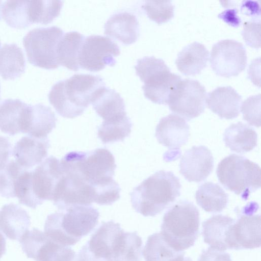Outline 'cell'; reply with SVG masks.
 <instances>
[{"instance_id":"obj_15","label":"cell","mask_w":261,"mask_h":261,"mask_svg":"<svg viewBox=\"0 0 261 261\" xmlns=\"http://www.w3.org/2000/svg\"><path fill=\"white\" fill-rule=\"evenodd\" d=\"M214 159L206 146H194L186 150L179 163V171L190 182H199L205 180L214 168Z\"/></svg>"},{"instance_id":"obj_41","label":"cell","mask_w":261,"mask_h":261,"mask_svg":"<svg viewBox=\"0 0 261 261\" xmlns=\"http://www.w3.org/2000/svg\"><path fill=\"white\" fill-rule=\"evenodd\" d=\"M259 5L257 2L255 1H243L241 7V12L253 18L260 17Z\"/></svg>"},{"instance_id":"obj_36","label":"cell","mask_w":261,"mask_h":261,"mask_svg":"<svg viewBox=\"0 0 261 261\" xmlns=\"http://www.w3.org/2000/svg\"><path fill=\"white\" fill-rule=\"evenodd\" d=\"M174 7L171 1H145L142 6L147 16L158 24L173 17Z\"/></svg>"},{"instance_id":"obj_28","label":"cell","mask_w":261,"mask_h":261,"mask_svg":"<svg viewBox=\"0 0 261 261\" xmlns=\"http://www.w3.org/2000/svg\"><path fill=\"white\" fill-rule=\"evenodd\" d=\"M25 60L21 48L15 43H6L0 49V75L5 80H14L24 71Z\"/></svg>"},{"instance_id":"obj_20","label":"cell","mask_w":261,"mask_h":261,"mask_svg":"<svg viewBox=\"0 0 261 261\" xmlns=\"http://www.w3.org/2000/svg\"><path fill=\"white\" fill-rule=\"evenodd\" d=\"M242 96L232 87H218L210 92L206 98L207 107L221 118L232 119L238 117Z\"/></svg>"},{"instance_id":"obj_40","label":"cell","mask_w":261,"mask_h":261,"mask_svg":"<svg viewBox=\"0 0 261 261\" xmlns=\"http://www.w3.org/2000/svg\"><path fill=\"white\" fill-rule=\"evenodd\" d=\"M11 148L9 140L6 137L0 136V170H2L8 163Z\"/></svg>"},{"instance_id":"obj_4","label":"cell","mask_w":261,"mask_h":261,"mask_svg":"<svg viewBox=\"0 0 261 261\" xmlns=\"http://www.w3.org/2000/svg\"><path fill=\"white\" fill-rule=\"evenodd\" d=\"M63 175L60 161L50 156L34 170L21 173L16 185L15 196L19 203L35 209L44 200H53Z\"/></svg>"},{"instance_id":"obj_42","label":"cell","mask_w":261,"mask_h":261,"mask_svg":"<svg viewBox=\"0 0 261 261\" xmlns=\"http://www.w3.org/2000/svg\"><path fill=\"white\" fill-rule=\"evenodd\" d=\"M236 9H229L225 10L218 16L232 26H239L241 22L240 19L237 15Z\"/></svg>"},{"instance_id":"obj_5","label":"cell","mask_w":261,"mask_h":261,"mask_svg":"<svg viewBox=\"0 0 261 261\" xmlns=\"http://www.w3.org/2000/svg\"><path fill=\"white\" fill-rule=\"evenodd\" d=\"M199 212L187 200L178 201L164 214L161 233L174 250L183 251L193 246L199 234Z\"/></svg>"},{"instance_id":"obj_33","label":"cell","mask_w":261,"mask_h":261,"mask_svg":"<svg viewBox=\"0 0 261 261\" xmlns=\"http://www.w3.org/2000/svg\"><path fill=\"white\" fill-rule=\"evenodd\" d=\"M2 9L4 19L11 27L23 28L32 24L30 1H6Z\"/></svg>"},{"instance_id":"obj_10","label":"cell","mask_w":261,"mask_h":261,"mask_svg":"<svg viewBox=\"0 0 261 261\" xmlns=\"http://www.w3.org/2000/svg\"><path fill=\"white\" fill-rule=\"evenodd\" d=\"M206 92L196 80H181L171 92L167 102L170 110L187 120L198 117L204 111Z\"/></svg>"},{"instance_id":"obj_17","label":"cell","mask_w":261,"mask_h":261,"mask_svg":"<svg viewBox=\"0 0 261 261\" xmlns=\"http://www.w3.org/2000/svg\"><path fill=\"white\" fill-rule=\"evenodd\" d=\"M190 135L187 121L174 114L162 118L155 129V136L159 143L169 149H178L186 144Z\"/></svg>"},{"instance_id":"obj_43","label":"cell","mask_w":261,"mask_h":261,"mask_svg":"<svg viewBox=\"0 0 261 261\" xmlns=\"http://www.w3.org/2000/svg\"><path fill=\"white\" fill-rule=\"evenodd\" d=\"M75 261H108L95 258L92 256L84 246L79 252Z\"/></svg>"},{"instance_id":"obj_1","label":"cell","mask_w":261,"mask_h":261,"mask_svg":"<svg viewBox=\"0 0 261 261\" xmlns=\"http://www.w3.org/2000/svg\"><path fill=\"white\" fill-rule=\"evenodd\" d=\"M105 86L99 75L75 74L56 83L48 93V99L59 115L73 118L83 113Z\"/></svg>"},{"instance_id":"obj_8","label":"cell","mask_w":261,"mask_h":261,"mask_svg":"<svg viewBox=\"0 0 261 261\" xmlns=\"http://www.w3.org/2000/svg\"><path fill=\"white\" fill-rule=\"evenodd\" d=\"M135 69L144 83L142 88L145 96L158 104H167L172 91L181 80L171 72L163 60L153 56L139 59Z\"/></svg>"},{"instance_id":"obj_14","label":"cell","mask_w":261,"mask_h":261,"mask_svg":"<svg viewBox=\"0 0 261 261\" xmlns=\"http://www.w3.org/2000/svg\"><path fill=\"white\" fill-rule=\"evenodd\" d=\"M94 198L91 185L75 174L63 172L52 201L59 210L63 211L75 205H90L94 202Z\"/></svg>"},{"instance_id":"obj_38","label":"cell","mask_w":261,"mask_h":261,"mask_svg":"<svg viewBox=\"0 0 261 261\" xmlns=\"http://www.w3.org/2000/svg\"><path fill=\"white\" fill-rule=\"evenodd\" d=\"M260 19L252 18L243 24L242 35L246 43L252 47L258 48L260 46Z\"/></svg>"},{"instance_id":"obj_21","label":"cell","mask_w":261,"mask_h":261,"mask_svg":"<svg viewBox=\"0 0 261 261\" xmlns=\"http://www.w3.org/2000/svg\"><path fill=\"white\" fill-rule=\"evenodd\" d=\"M105 34L125 45L135 42L140 32L139 23L135 15L127 12L113 14L104 25Z\"/></svg>"},{"instance_id":"obj_47","label":"cell","mask_w":261,"mask_h":261,"mask_svg":"<svg viewBox=\"0 0 261 261\" xmlns=\"http://www.w3.org/2000/svg\"><path fill=\"white\" fill-rule=\"evenodd\" d=\"M0 46H1V42H0Z\"/></svg>"},{"instance_id":"obj_24","label":"cell","mask_w":261,"mask_h":261,"mask_svg":"<svg viewBox=\"0 0 261 261\" xmlns=\"http://www.w3.org/2000/svg\"><path fill=\"white\" fill-rule=\"evenodd\" d=\"M91 104L104 122L119 121L127 116L123 99L115 90L106 86L101 89Z\"/></svg>"},{"instance_id":"obj_29","label":"cell","mask_w":261,"mask_h":261,"mask_svg":"<svg viewBox=\"0 0 261 261\" xmlns=\"http://www.w3.org/2000/svg\"><path fill=\"white\" fill-rule=\"evenodd\" d=\"M85 37L76 31L65 33L57 49L58 61L67 68L73 71L80 69L78 57Z\"/></svg>"},{"instance_id":"obj_22","label":"cell","mask_w":261,"mask_h":261,"mask_svg":"<svg viewBox=\"0 0 261 261\" xmlns=\"http://www.w3.org/2000/svg\"><path fill=\"white\" fill-rule=\"evenodd\" d=\"M235 220L222 215H214L202 223L204 242L211 247L221 251L229 249L230 229Z\"/></svg>"},{"instance_id":"obj_11","label":"cell","mask_w":261,"mask_h":261,"mask_svg":"<svg viewBox=\"0 0 261 261\" xmlns=\"http://www.w3.org/2000/svg\"><path fill=\"white\" fill-rule=\"evenodd\" d=\"M19 241L27 257L36 261H73L75 256L68 246L55 242L36 228L27 231Z\"/></svg>"},{"instance_id":"obj_37","label":"cell","mask_w":261,"mask_h":261,"mask_svg":"<svg viewBox=\"0 0 261 261\" xmlns=\"http://www.w3.org/2000/svg\"><path fill=\"white\" fill-rule=\"evenodd\" d=\"M241 111L243 119L249 124L259 127L260 126V94L251 95L242 103Z\"/></svg>"},{"instance_id":"obj_18","label":"cell","mask_w":261,"mask_h":261,"mask_svg":"<svg viewBox=\"0 0 261 261\" xmlns=\"http://www.w3.org/2000/svg\"><path fill=\"white\" fill-rule=\"evenodd\" d=\"M30 105L18 99H7L0 104V130L10 136L25 133Z\"/></svg>"},{"instance_id":"obj_19","label":"cell","mask_w":261,"mask_h":261,"mask_svg":"<svg viewBox=\"0 0 261 261\" xmlns=\"http://www.w3.org/2000/svg\"><path fill=\"white\" fill-rule=\"evenodd\" d=\"M49 147L47 137L37 138L24 136L16 143L12 155L15 161L27 170L42 162L47 155Z\"/></svg>"},{"instance_id":"obj_39","label":"cell","mask_w":261,"mask_h":261,"mask_svg":"<svg viewBox=\"0 0 261 261\" xmlns=\"http://www.w3.org/2000/svg\"><path fill=\"white\" fill-rule=\"evenodd\" d=\"M198 261H232L230 255L224 251L209 247L203 250Z\"/></svg>"},{"instance_id":"obj_3","label":"cell","mask_w":261,"mask_h":261,"mask_svg":"<svg viewBox=\"0 0 261 261\" xmlns=\"http://www.w3.org/2000/svg\"><path fill=\"white\" fill-rule=\"evenodd\" d=\"M98 211L91 205H75L63 212L49 215L44 224V233L60 244L74 245L95 228Z\"/></svg>"},{"instance_id":"obj_46","label":"cell","mask_w":261,"mask_h":261,"mask_svg":"<svg viewBox=\"0 0 261 261\" xmlns=\"http://www.w3.org/2000/svg\"><path fill=\"white\" fill-rule=\"evenodd\" d=\"M2 1H0V19H1V9L2 6Z\"/></svg>"},{"instance_id":"obj_9","label":"cell","mask_w":261,"mask_h":261,"mask_svg":"<svg viewBox=\"0 0 261 261\" xmlns=\"http://www.w3.org/2000/svg\"><path fill=\"white\" fill-rule=\"evenodd\" d=\"M63 35V31L56 26L30 30L23 38L30 63L47 69L58 68L57 49Z\"/></svg>"},{"instance_id":"obj_16","label":"cell","mask_w":261,"mask_h":261,"mask_svg":"<svg viewBox=\"0 0 261 261\" xmlns=\"http://www.w3.org/2000/svg\"><path fill=\"white\" fill-rule=\"evenodd\" d=\"M260 216L246 213L232 226L229 238V249H254L260 246Z\"/></svg>"},{"instance_id":"obj_2","label":"cell","mask_w":261,"mask_h":261,"mask_svg":"<svg viewBox=\"0 0 261 261\" xmlns=\"http://www.w3.org/2000/svg\"><path fill=\"white\" fill-rule=\"evenodd\" d=\"M179 180L171 171L160 170L143 180L130 193L135 211L144 216L160 213L180 195Z\"/></svg>"},{"instance_id":"obj_23","label":"cell","mask_w":261,"mask_h":261,"mask_svg":"<svg viewBox=\"0 0 261 261\" xmlns=\"http://www.w3.org/2000/svg\"><path fill=\"white\" fill-rule=\"evenodd\" d=\"M30 217L20 206L5 204L0 210V230L10 240H19L28 230Z\"/></svg>"},{"instance_id":"obj_26","label":"cell","mask_w":261,"mask_h":261,"mask_svg":"<svg viewBox=\"0 0 261 261\" xmlns=\"http://www.w3.org/2000/svg\"><path fill=\"white\" fill-rule=\"evenodd\" d=\"M223 141L232 151L244 153L257 145V135L254 129L242 122L231 124L225 130Z\"/></svg>"},{"instance_id":"obj_30","label":"cell","mask_w":261,"mask_h":261,"mask_svg":"<svg viewBox=\"0 0 261 261\" xmlns=\"http://www.w3.org/2000/svg\"><path fill=\"white\" fill-rule=\"evenodd\" d=\"M57 120L56 115L50 107L41 103L31 105L27 134L37 138H46L56 127Z\"/></svg>"},{"instance_id":"obj_6","label":"cell","mask_w":261,"mask_h":261,"mask_svg":"<svg viewBox=\"0 0 261 261\" xmlns=\"http://www.w3.org/2000/svg\"><path fill=\"white\" fill-rule=\"evenodd\" d=\"M60 163L63 172L74 174L93 187L112 179L116 168L114 156L106 148L70 152Z\"/></svg>"},{"instance_id":"obj_31","label":"cell","mask_w":261,"mask_h":261,"mask_svg":"<svg viewBox=\"0 0 261 261\" xmlns=\"http://www.w3.org/2000/svg\"><path fill=\"white\" fill-rule=\"evenodd\" d=\"M197 203L205 212H221L227 206L228 196L217 184L206 182L202 184L195 193Z\"/></svg>"},{"instance_id":"obj_27","label":"cell","mask_w":261,"mask_h":261,"mask_svg":"<svg viewBox=\"0 0 261 261\" xmlns=\"http://www.w3.org/2000/svg\"><path fill=\"white\" fill-rule=\"evenodd\" d=\"M142 246V239L137 232L122 229L113 243V261H141Z\"/></svg>"},{"instance_id":"obj_7","label":"cell","mask_w":261,"mask_h":261,"mask_svg":"<svg viewBox=\"0 0 261 261\" xmlns=\"http://www.w3.org/2000/svg\"><path fill=\"white\" fill-rule=\"evenodd\" d=\"M220 182L244 200L260 187V168L246 158L231 154L220 161L216 170Z\"/></svg>"},{"instance_id":"obj_32","label":"cell","mask_w":261,"mask_h":261,"mask_svg":"<svg viewBox=\"0 0 261 261\" xmlns=\"http://www.w3.org/2000/svg\"><path fill=\"white\" fill-rule=\"evenodd\" d=\"M185 254L171 248L160 232L148 237L142 252L145 261H182Z\"/></svg>"},{"instance_id":"obj_45","label":"cell","mask_w":261,"mask_h":261,"mask_svg":"<svg viewBox=\"0 0 261 261\" xmlns=\"http://www.w3.org/2000/svg\"><path fill=\"white\" fill-rule=\"evenodd\" d=\"M182 261H193L192 259L189 257H184Z\"/></svg>"},{"instance_id":"obj_44","label":"cell","mask_w":261,"mask_h":261,"mask_svg":"<svg viewBox=\"0 0 261 261\" xmlns=\"http://www.w3.org/2000/svg\"><path fill=\"white\" fill-rule=\"evenodd\" d=\"M6 239L0 232V259L6 251Z\"/></svg>"},{"instance_id":"obj_12","label":"cell","mask_w":261,"mask_h":261,"mask_svg":"<svg viewBox=\"0 0 261 261\" xmlns=\"http://www.w3.org/2000/svg\"><path fill=\"white\" fill-rule=\"evenodd\" d=\"M118 45L110 38L101 35H90L84 39L78 57L80 68L97 72L107 65L113 66L114 57L120 55Z\"/></svg>"},{"instance_id":"obj_13","label":"cell","mask_w":261,"mask_h":261,"mask_svg":"<svg viewBox=\"0 0 261 261\" xmlns=\"http://www.w3.org/2000/svg\"><path fill=\"white\" fill-rule=\"evenodd\" d=\"M247 60L246 50L242 43L233 39H224L213 45L210 62L217 74L229 77L241 72L246 67Z\"/></svg>"},{"instance_id":"obj_35","label":"cell","mask_w":261,"mask_h":261,"mask_svg":"<svg viewBox=\"0 0 261 261\" xmlns=\"http://www.w3.org/2000/svg\"><path fill=\"white\" fill-rule=\"evenodd\" d=\"M27 170L15 161L11 160L0 170V195L7 198L15 197V186L21 173Z\"/></svg>"},{"instance_id":"obj_25","label":"cell","mask_w":261,"mask_h":261,"mask_svg":"<svg viewBox=\"0 0 261 261\" xmlns=\"http://www.w3.org/2000/svg\"><path fill=\"white\" fill-rule=\"evenodd\" d=\"M208 55V51L205 45L195 41L187 45L179 52L175 64L183 74L196 75L206 67Z\"/></svg>"},{"instance_id":"obj_34","label":"cell","mask_w":261,"mask_h":261,"mask_svg":"<svg viewBox=\"0 0 261 261\" xmlns=\"http://www.w3.org/2000/svg\"><path fill=\"white\" fill-rule=\"evenodd\" d=\"M132 123L127 116L115 122H102L98 127V137L103 144L123 141L131 133Z\"/></svg>"}]
</instances>
